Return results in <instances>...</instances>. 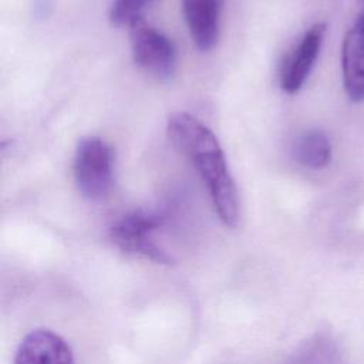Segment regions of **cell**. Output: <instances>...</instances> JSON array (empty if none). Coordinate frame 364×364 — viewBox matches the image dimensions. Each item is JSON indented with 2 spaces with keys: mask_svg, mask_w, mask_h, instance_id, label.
<instances>
[{
  "mask_svg": "<svg viewBox=\"0 0 364 364\" xmlns=\"http://www.w3.org/2000/svg\"><path fill=\"white\" fill-rule=\"evenodd\" d=\"M166 134L199 173L219 219L235 228L240 218L239 193L215 134L198 118L182 111L169 115Z\"/></svg>",
  "mask_w": 364,
  "mask_h": 364,
  "instance_id": "6da1fadb",
  "label": "cell"
},
{
  "mask_svg": "<svg viewBox=\"0 0 364 364\" xmlns=\"http://www.w3.org/2000/svg\"><path fill=\"white\" fill-rule=\"evenodd\" d=\"M165 215L159 210H134L112 223L109 237L124 253L141 256L159 264H172V257L156 243L155 232Z\"/></svg>",
  "mask_w": 364,
  "mask_h": 364,
  "instance_id": "7a4b0ae2",
  "label": "cell"
},
{
  "mask_svg": "<svg viewBox=\"0 0 364 364\" xmlns=\"http://www.w3.org/2000/svg\"><path fill=\"white\" fill-rule=\"evenodd\" d=\"M74 178L78 191L88 200L105 199L114 181V151L98 136L82 138L74 154Z\"/></svg>",
  "mask_w": 364,
  "mask_h": 364,
  "instance_id": "3957f363",
  "label": "cell"
},
{
  "mask_svg": "<svg viewBox=\"0 0 364 364\" xmlns=\"http://www.w3.org/2000/svg\"><path fill=\"white\" fill-rule=\"evenodd\" d=\"M331 142L328 136L318 129H311L293 144V158L303 166L310 169H321L331 161Z\"/></svg>",
  "mask_w": 364,
  "mask_h": 364,
  "instance_id": "9c48e42d",
  "label": "cell"
},
{
  "mask_svg": "<svg viewBox=\"0 0 364 364\" xmlns=\"http://www.w3.org/2000/svg\"><path fill=\"white\" fill-rule=\"evenodd\" d=\"M134 61L149 75L169 80L176 70V50L169 37L139 17L129 26Z\"/></svg>",
  "mask_w": 364,
  "mask_h": 364,
  "instance_id": "277c9868",
  "label": "cell"
},
{
  "mask_svg": "<svg viewBox=\"0 0 364 364\" xmlns=\"http://www.w3.org/2000/svg\"><path fill=\"white\" fill-rule=\"evenodd\" d=\"M326 24H313L283 63L280 85L286 94H296L306 82L323 46Z\"/></svg>",
  "mask_w": 364,
  "mask_h": 364,
  "instance_id": "5b68a950",
  "label": "cell"
},
{
  "mask_svg": "<svg viewBox=\"0 0 364 364\" xmlns=\"http://www.w3.org/2000/svg\"><path fill=\"white\" fill-rule=\"evenodd\" d=\"M222 4L223 0H182L191 37L202 51L213 48L219 38Z\"/></svg>",
  "mask_w": 364,
  "mask_h": 364,
  "instance_id": "ba28073f",
  "label": "cell"
},
{
  "mask_svg": "<svg viewBox=\"0 0 364 364\" xmlns=\"http://www.w3.org/2000/svg\"><path fill=\"white\" fill-rule=\"evenodd\" d=\"M13 364H74V354L60 334L36 328L20 341Z\"/></svg>",
  "mask_w": 364,
  "mask_h": 364,
  "instance_id": "8992f818",
  "label": "cell"
},
{
  "mask_svg": "<svg viewBox=\"0 0 364 364\" xmlns=\"http://www.w3.org/2000/svg\"><path fill=\"white\" fill-rule=\"evenodd\" d=\"M343 85L347 97L360 102L364 100V13L346 33L341 48Z\"/></svg>",
  "mask_w": 364,
  "mask_h": 364,
  "instance_id": "52a82bcc",
  "label": "cell"
},
{
  "mask_svg": "<svg viewBox=\"0 0 364 364\" xmlns=\"http://www.w3.org/2000/svg\"><path fill=\"white\" fill-rule=\"evenodd\" d=\"M152 0H114L109 10V21L117 27L131 26L135 20L142 17L144 9Z\"/></svg>",
  "mask_w": 364,
  "mask_h": 364,
  "instance_id": "30bf717a",
  "label": "cell"
}]
</instances>
